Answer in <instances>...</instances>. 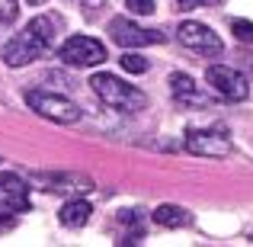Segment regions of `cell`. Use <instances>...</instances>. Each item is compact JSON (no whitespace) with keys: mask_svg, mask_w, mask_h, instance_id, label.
<instances>
[{"mask_svg":"<svg viewBox=\"0 0 253 247\" xmlns=\"http://www.w3.org/2000/svg\"><path fill=\"white\" fill-rule=\"evenodd\" d=\"M58 29H61V19H58L55 13H39L36 19H29V26H26L23 32H16V36L3 45V61L10 64V68H26V64L39 61V58L55 45Z\"/></svg>","mask_w":253,"mask_h":247,"instance_id":"obj_1","label":"cell"},{"mask_svg":"<svg viewBox=\"0 0 253 247\" xmlns=\"http://www.w3.org/2000/svg\"><path fill=\"white\" fill-rule=\"evenodd\" d=\"M90 87L106 106H112V109H119V112H141L144 106H148V97H144L138 87L125 84L122 77H116V74H106V71L93 74Z\"/></svg>","mask_w":253,"mask_h":247,"instance_id":"obj_2","label":"cell"},{"mask_svg":"<svg viewBox=\"0 0 253 247\" xmlns=\"http://www.w3.org/2000/svg\"><path fill=\"white\" fill-rule=\"evenodd\" d=\"M26 103L42 119H51V122H61V125H71V122L84 119V109L74 99L61 97V93H51V90H26Z\"/></svg>","mask_w":253,"mask_h":247,"instance_id":"obj_3","label":"cell"},{"mask_svg":"<svg viewBox=\"0 0 253 247\" xmlns=\"http://www.w3.org/2000/svg\"><path fill=\"white\" fill-rule=\"evenodd\" d=\"M58 58L71 68H96V64L106 61V45L93 36H71L61 42Z\"/></svg>","mask_w":253,"mask_h":247,"instance_id":"obj_4","label":"cell"},{"mask_svg":"<svg viewBox=\"0 0 253 247\" xmlns=\"http://www.w3.org/2000/svg\"><path fill=\"white\" fill-rule=\"evenodd\" d=\"M109 36L122 49H144V45H161L164 32L161 29H144L128 16H112L109 19Z\"/></svg>","mask_w":253,"mask_h":247,"instance_id":"obj_5","label":"cell"},{"mask_svg":"<svg viewBox=\"0 0 253 247\" xmlns=\"http://www.w3.org/2000/svg\"><path fill=\"white\" fill-rule=\"evenodd\" d=\"M186 151L199 157H228L234 142L224 129H189L186 132Z\"/></svg>","mask_w":253,"mask_h":247,"instance_id":"obj_6","label":"cell"},{"mask_svg":"<svg viewBox=\"0 0 253 247\" xmlns=\"http://www.w3.org/2000/svg\"><path fill=\"white\" fill-rule=\"evenodd\" d=\"M176 39L186 45V49L199 51V55H205V58H218V55H221V49H224L221 39H218V32L211 29V26L192 23V19H186V23L176 26Z\"/></svg>","mask_w":253,"mask_h":247,"instance_id":"obj_7","label":"cell"},{"mask_svg":"<svg viewBox=\"0 0 253 247\" xmlns=\"http://www.w3.org/2000/svg\"><path fill=\"white\" fill-rule=\"evenodd\" d=\"M205 81L215 93H221L224 99H234V103H241V99L250 97V84L247 77L241 74V71L228 68V64H211L209 71H205Z\"/></svg>","mask_w":253,"mask_h":247,"instance_id":"obj_8","label":"cell"},{"mask_svg":"<svg viewBox=\"0 0 253 247\" xmlns=\"http://www.w3.org/2000/svg\"><path fill=\"white\" fill-rule=\"evenodd\" d=\"M0 209L3 212H26L29 209V186L19 173H0Z\"/></svg>","mask_w":253,"mask_h":247,"instance_id":"obj_9","label":"cell"},{"mask_svg":"<svg viewBox=\"0 0 253 247\" xmlns=\"http://www.w3.org/2000/svg\"><path fill=\"white\" fill-rule=\"evenodd\" d=\"M36 180L48 193H86L90 190V180L74 177V173H36Z\"/></svg>","mask_w":253,"mask_h":247,"instance_id":"obj_10","label":"cell"},{"mask_svg":"<svg viewBox=\"0 0 253 247\" xmlns=\"http://www.w3.org/2000/svg\"><path fill=\"white\" fill-rule=\"evenodd\" d=\"M90 215H93V205L86 202V199H71V202H64L61 205V212H58V222L64 225V228H84L86 222H90Z\"/></svg>","mask_w":253,"mask_h":247,"instance_id":"obj_11","label":"cell"},{"mask_svg":"<svg viewBox=\"0 0 253 247\" xmlns=\"http://www.w3.org/2000/svg\"><path fill=\"white\" fill-rule=\"evenodd\" d=\"M154 225L157 228H183V225H189V212L183 209V205H157L154 209Z\"/></svg>","mask_w":253,"mask_h":247,"instance_id":"obj_12","label":"cell"},{"mask_svg":"<svg viewBox=\"0 0 253 247\" xmlns=\"http://www.w3.org/2000/svg\"><path fill=\"white\" fill-rule=\"evenodd\" d=\"M170 93L176 99H192V103L199 99V90H196V84H192V77L183 74V71H173L170 74Z\"/></svg>","mask_w":253,"mask_h":247,"instance_id":"obj_13","label":"cell"},{"mask_svg":"<svg viewBox=\"0 0 253 247\" xmlns=\"http://www.w3.org/2000/svg\"><path fill=\"white\" fill-rule=\"evenodd\" d=\"M119 64H122L128 74H148V71H151L148 58H144V55H135V49H125V55L119 58Z\"/></svg>","mask_w":253,"mask_h":247,"instance_id":"obj_14","label":"cell"},{"mask_svg":"<svg viewBox=\"0 0 253 247\" xmlns=\"http://www.w3.org/2000/svg\"><path fill=\"white\" fill-rule=\"evenodd\" d=\"M231 32H234L237 42L253 45V23H250V19H231Z\"/></svg>","mask_w":253,"mask_h":247,"instance_id":"obj_15","label":"cell"},{"mask_svg":"<svg viewBox=\"0 0 253 247\" xmlns=\"http://www.w3.org/2000/svg\"><path fill=\"white\" fill-rule=\"evenodd\" d=\"M19 16V0H0V23L10 26Z\"/></svg>","mask_w":253,"mask_h":247,"instance_id":"obj_16","label":"cell"},{"mask_svg":"<svg viewBox=\"0 0 253 247\" xmlns=\"http://www.w3.org/2000/svg\"><path fill=\"white\" fill-rule=\"evenodd\" d=\"M125 6L131 10V16H148V13H154V0H125Z\"/></svg>","mask_w":253,"mask_h":247,"instance_id":"obj_17","label":"cell"},{"mask_svg":"<svg viewBox=\"0 0 253 247\" xmlns=\"http://www.w3.org/2000/svg\"><path fill=\"white\" fill-rule=\"evenodd\" d=\"M202 3H221V0H179L183 10H192V6H202Z\"/></svg>","mask_w":253,"mask_h":247,"instance_id":"obj_18","label":"cell"}]
</instances>
